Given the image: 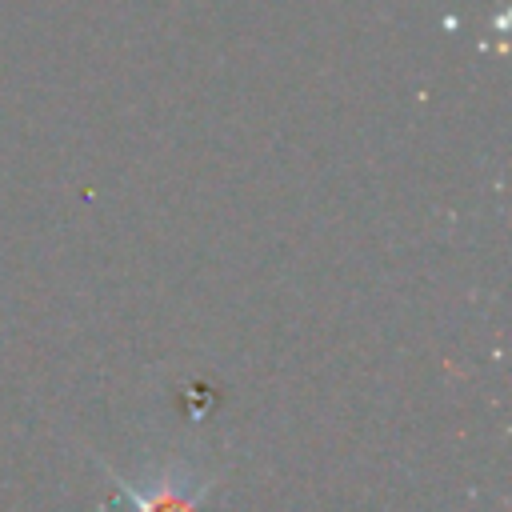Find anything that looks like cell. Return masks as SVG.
Listing matches in <instances>:
<instances>
[{
    "label": "cell",
    "mask_w": 512,
    "mask_h": 512,
    "mask_svg": "<svg viewBox=\"0 0 512 512\" xmlns=\"http://www.w3.org/2000/svg\"><path fill=\"white\" fill-rule=\"evenodd\" d=\"M112 484L128 512H200L204 496L212 492V476L196 472L192 464H164L144 484L112 472Z\"/></svg>",
    "instance_id": "obj_1"
}]
</instances>
